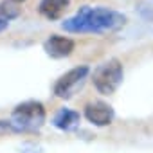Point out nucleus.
<instances>
[{
    "label": "nucleus",
    "mask_w": 153,
    "mask_h": 153,
    "mask_svg": "<svg viewBox=\"0 0 153 153\" xmlns=\"http://www.w3.org/2000/svg\"><path fill=\"white\" fill-rule=\"evenodd\" d=\"M7 27H9V22H7V20H2V18H0V33H4Z\"/></svg>",
    "instance_id": "9b49d317"
},
{
    "label": "nucleus",
    "mask_w": 153,
    "mask_h": 153,
    "mask_svg": "<svg viewBox=\"0 0 153 153\" xmlns=\"http://www.w3.org/2000/svg\"><path fill=\"white\" fill-rule=\"evenodd\" d=\"M20 15V7L18 4H15L13 0H4V2H0V18L2 20H13Z\"/></svg>",
    "instance_id": "1a4fd4ad"
},
{
    "label": "nucleus",
    "mask_w": 153,
    "mask_h": 153,
    "mask_svg": "<svg viewBox=\"0 0 153 153\" xmlns=\"http://www.w3.org/2000/svg\"><path fill=\"white\" fill-rule=\"evenodd\" d=\"M123 65L119 59L112 58L108 61H105L103 65H99L96 70H94V87L97 88L99 94H105V96H110L114 94L119 85L123 83Z\"/></svg>",
    "instance_id": "7ed1b4c3"
},
{
    "label": "nucleus",
    "mask_w": 153,
    "mask_h": 153,
    "mask_svg": "<svg viewBox=\"0 0 153 153\" xmlns=\"http://www.w3.org/2000/svg\"><path fill=\"white\" fill-rule=\"evenodd\" d=\"M79 114L74 112V110H68V108H61L56 112L54 119H52V124L58 128V130H63V131H68L72 130L74 126L79 124Z\"/></svg>",
    "instance_id": "6e6552de"
},
{
    "label": "nucleus",
    "mask_w": 153,
    "mask_h": 153,
    "mask_svg": "<svg viewBox=\"0 0 153 153\" xmlns=\"http://www.w3.org/2000/svg\"><path fill=\"white\" fill-rule=\"evenodd\" d=\"M88 72H90V68H88L87 65L70 68L68 72H65L61 78L56 81V85H54V94H56L58 97H61V99L72 97V94L83 85V81H85L87 76H88Z\"/></svg>",
    "instance_id": "20e7f679"
},
{
    "label": "nucleus",
    "mask_w": 153,
    "mask_h": 153,
    "mask_svg": "<svg viewBox=\"0 0 153 153\" xmlns=\"http://www.w3.org/2000/svg\"><path fill=\"white\" fill-rule=\"evenodd\" d=\"M68 6L70 0H42L38 9L42 16H45L47 20H59L63 13L68 9Z\"/></svg>",
    "instance_id": "0eeeda50"
},
{
    "label": "nucleus",
    "mask_w": 153,
    "mask_h": 153,
    "mask_svg": "<svg viewBox=\"0 0 153 153\" xmlns=\"http://www.w3.org/2000/svg\"><path fill=\"white\" fill-rule=\"evenodd\" d=\"M43 51L51 58H65L74 51V42L67 36L52 34L43 42Z\"/></svg>",
    "instance_id": "423d86ee"
},
{
    "label": "nucleus",
    "mask_w": 153,
    "mask_h": 153,
    "mask_svg": "<svg viewBox=\"0 0 153 153\" xmlns=\"http://www.w3.org/2000/svg\"><path fill=\"white\" fill-rule=\"evenodd\" d=\"M13 2H15V4H20V2H24V0H13Z\"/></svg>",
    "instance_id": "f8f14e48"
},
{
    "label": "nucleus",
    "mask_w": 153,
    "mask_h": 153,
    "mask_svg": "<svg viewBox=\"0 0 153 153\" xmlns=\"http://www.w3.org/2000/svg\"><path fill=\"white\" fill-rule=\"evenodd\" d=\"M126 25V16L119 11L108 9V7H90L83 6L74 16L63 20L61 29L74 34H83V33H114Z\"/></svg>",
    "instance_id": "f257e3e1"
},
{
    "label": "nucleus",
    "mask_w": 153,
    "mask_h": 153,
    "mask_svg": "<svg viewBox=\"0 0 153 153\" xmlns=\"http://www.w3.org/2000/svg\"><path fill=\"white\" fill-rule=\"evenodd\" d=\"M11 123L18 133L36 131L45 123V108L40 101H25L15 106L11 114Z\"/></svg>",
    "instance_id": "f03ea898"
},
{
    "label": "nucleus",
    "mask_w": 153,
    "mask_h": 153,
    "mask_svg": "<svg viewBox=\"0 0 153 153\" xmlns=\"http://www.w3.org/2000/svg\"><path fill=\"white\" fill-rule=\"evenodd\" d=\"M6 133H18V131L11 123V119H0V135H6Z\"/></svg>",
    "instance_id": "9d476101"
},
{
    "label": "nucleus",
    "mask_w": 153,
    "mask_h": 153,
    "mask_svg": "<svg viewBox=\"0 0 153 153\" xmlns=\"http://www.w3.org/2000/svg\"><path fill=\"white\" fill-rule=\"evenodd\" d=\"M85 117L96 126H106L114 119V110L103 101H92L85 106Z\"/></svg>",
    "instance_id": "39448f33"
}]
</instances>
